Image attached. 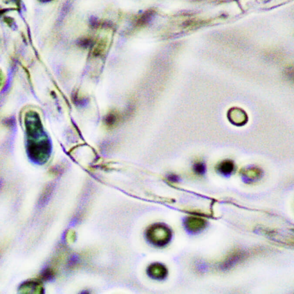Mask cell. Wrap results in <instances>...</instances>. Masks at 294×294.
<instances>
[{"label":"cell","instance_id":"5","mask_svg":"<svg viewBox=\"0 0 294 294\" xmlns=\"http://www.w3.org/2000/svg\"><path fill=\"white\" fill-rule=\"evenodd\" d=\"M232 112L229 113V119L232 123L237 126H242L248 121L247 113L240 108L232 109Z\"/></svg>","mask_w":294,"mask_h":294},{"label":"cell","instance_id":"7","mask_svg":"<svg viewBox=\"0 0 294 294\" xmlns=\"http://www.w3.org/2000/svg\"><path fill=\"white\" fill-rule=\"evenodd\" d=\"M245 175H246L249 179L256 180L261 176L262 171L256 167L250 168L246 171Z\"/></svg>","mask_w":294,"mask_h":294},{"label":"cell","instance_id":"3","mask_svg":"<svg viewBox=\"0 0 294 294\" xmlns=\"http://www.w3.org/2000/svg\"><path fill=\"white\" fill-rule=\"evenodd\" d=\"M147 274L154 279L163 280L167 277L168 270L163 265L155 263L148 266L147 269Z\"/></svg>","mask_w":294,"mask_h":294},{"label":"cell","instance_id":"9","mask_svg":"<svg viewBox=\"0 0 294 294\" xmlns=\"http://www.w3.org/2000/svg\"><path fill=\"white\" fill-rule=\"evenodd\" d=\"M42 1H50V0H42Z\"/></svg>","mask_w":294,"mask_h":294},{"label":"cell","instance_id":"6","mask_svg":"<svg viewBox=\"0 0 294 294\" xmlns=\"http://www.w3.org/2000/svg\"><path fill=\"white\" fill-rule=\"evenodd\" d=\"M234 163L231 161H225L219 165V171L224 176H228L234 171Z\"/></svg>","mask_w":294,"mask_h":294},{"label":"cell","instance_id":"2","mask_svg":"<svg viewBox=\"0 0 294 294\" xmlns=\"http://www.w3.org/2000/svg\"><path fill=\"white\" fill-rule=\"evenodd\" d=\"M146 237L154 246L163 247L169 243L172 238V232L166 225L156 223L147 229Z\"/></svg>","mask_w":294,"mask_h":294},{"label":"cell","instance_id":"1","mask_svg":"<svg viewBox=\"0 0 294 294\" xmlns=\"http://www.w3.org/2000/svg\"><path fill=\"white\" fill-rule=\"evenodd\" d=\"M27 132L29 133L34 134H29L33 136V139H29V148L30 154L32 155L33 159H35L36 162H44L47 159L48 149L47 140L45 136L43 133L41 123L39 122L38 118L33 117L28 121Z\"/></svg>","mask_w":294,"mask_h":294},{"label":"cell","instance_id":"4","mask_svg":"<svg viewBox=\"0 0 294 294\" xmlns=\"http://www.w3.org/2000/svg\"><path fill=\"white\" fill-rule=\"evenodd\" d=\"M185 225L188 231L191 233H197L206 227V222L204 219L197 217H189L185 220Z\"/></svg>","mask_w":294,"mask_h":294},{"label":"cell","instance_id":"8","mask_svg":"<svg viewBox=\"0 0 294 294\" xmlns=\"http://www.w3.org/2000/svg\"><path fill=\"white\" fill-rule=\"evenodd\" d=\"M194 170L196 173L199 175H203L206 171V167L204 163H198L194 165Z\"/></svg>","mask_w":294,"mask_h":294}]
</instances>
